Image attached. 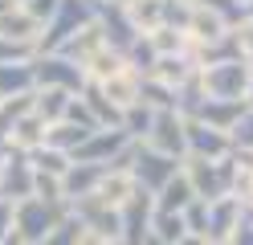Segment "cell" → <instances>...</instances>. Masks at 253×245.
Instances as JSON below:
<instances>
[{"label": "cell", "instance_id": "cell-4", "mask_svg": "<svg viewBox=\"0 0 253 245\" xmlns=\"http://www.w3.org/2000/svg\"><path fill=\"white\" fill-rule=\"evenodd\" d=\"M184 168V159H171V155H160V151H151V147L143 143H135V159H131V180H135V188H143L147 196H155L168 180H176Z\"/></svg>", "mask_w": 253, "mask_h": 245}, {"label": "cell", "instance_id": "cell-43", "mask_svg": "<svg viewBox=\"0 0 253 245\" xmlns=\"http://www.w3.org/2000/svg\"><path fill=\"white\" fill-rule=\"evenodd\" d=\"M12 233V204L0 200V245H4V237Z\"/></svg>", "mask_w": 253, "mask_h": 245}, {"label": "cell", "instance_id": "cell-15", "mask_svg": "<svg viewBox=\"0 0 253 245\" xmlns=\"http://www.w3.org/2000/svg\"><path fill=\"white\" fill-rule=\"evenodd\" d=\"M102 94H106V102L115 106L119 114L123 110H131V106H139V90H143V78H139L131 65H123V70L115 74V78H106V82H94Z\"/></svg>", "mask_w": 253, "mask_h": 245}, {"label": "cell", "instance_id": "cell-22", "mask_svg": "<svg viewBox=\"0 0 253 245\" xmlns=\"http://www.w3.org/2000/svg\"><path fill=\"white\" fill-rule=\"evenodd\" d=\"M196 74H200V65H196L192 57H160V61H155V70H151L147 78L164 82V86H171V90H184Z\"/></svg>", "mask_w": 253, "mask_h": 245}, {"label": "cell", "instance_id": "cell-7", "mask_svg": "<svg viewBox=\"0 0 253 245\" xmlns=\"http://www.w3.org/2000/svg\"><path fill=\"white\" fill-rule=\"evenodd\" d=\"M126 147H131V139H126L123 127H98L70 159H74V163H102V168H110V163H115Z\"/></svg>", "mask_w": 253, "mask_h": 245}, {"label": "cell", "instance_id": "cell-39", "mask_svg": "<svg viewBox=\"0 0 253 245\" xmlns=\"http://www.w3.org/2000/svg\"><path fill=\"white\" fill-rule=\"evenodd\" d=\"M61 123H74V127H82V131H98V123H94V114L86 110V102H82V98H70V106H66V119H61Z\"/></svg>", "mask_w": 253, "mask_h": 245}, {"label": "cell", "instance_id": "cell-3", "mask_svg": "<svg viewBox=\"0 0 253 245\" xmlns=\"http://www.w3.org/2000/svg\"><path fill=\"white\" fill-rule=\"evenodd\" d=\"M249 74L253 65L245 61H220V65H204L196 74L204 98H220V102H245V90H249Z\"/></svg>", "mask_w": 253, "mask_h": 245}, {"label": "cell", "instance_id": "cell-6", "mask_svg": "<svg viewBox=\"0 0 253 245\" xmlns=\"http://www.w3.org/2000/svg\"><path fill=\"white\" fill-rule=\"evenodd\" d=\"M33 196V168H29V155L4 147L0 151V200L4 204H21Z\"/></svg>", "mask_w": 253, "mask_h": 245}, {"label": "cell", "instance_id": "cell-41", "mask_svg": "<svg viewBox=\"0 0 253 245\" xmlns=\"http://www.w3.org/2000/svg\"><path fill=\"white\" fill-rule=\"evenodd\" d=\"M237 33V45H241V57H245V65H253V16L241 25V29H233Z\"/></svg>", "mask_w": 253, "mask_h": 245}, {"label": "cell", "instance_id": "cell-51", "mask_svg": "<svg viewBox=\"0 0 253 245\" xmlns=\"http://www.w3.org/2000/svg\"><path fill=\"white\" fill-rule=\"evenodd\" d=\"M241 4H245V8H253V0H241Z\"/></svg>", "mask_w": 253, "mask_h": 245}, {"label": "cell", "instance_id": "cell-30", "mask_svg": "<svg viewBox=\"0 0 253 245\" xmlns=\"http://www.w3.org/2000/svg\"><path fill=\"white\" fill-rule=\"evenodd\" d=\"M123 65H126V61H123V53H115L110 45H102L98 53H94V57L82 65V74H86V82H106V78H115Z\"/></svg>", "mask_w": 253, "mask_h": 245}, {"label": "cell", "instance_id": "cell-37", "mask_svg": "<svg viewBox=\"0 0 253 245\" xmlns=\"http://www.w3.org/2000/svg\"><path fill=\"white\" fill-rule=\"evenodd\" d=\"M82 229H86V225H82V221H78L74 212H70V217L61 221V225L53 229V233H49V241H45V245H78V237H82Z\"/></svg>", "mask_w": 253, "mask_h": 245}, {"label": "cell", "instance_id": "cell-33", "mask_svg": "<svg viewBox=\"0 0 253 245\" xmlns=\"http://www.w3.org/2000/svg\"><path fill=\"white\" fill-rule=\"evenodd\" d=\"M184 233H188V229H184V212H155V217H151V237L155 241L176 245Z\"/></svg>", "mask_w": 253, "mask_h": 245}, {"label": "cell", "instance_id": "cell-26", "mask_svg": "<svg viewBox=\"0 0 253 245\" xmlns=\"http://www.w3.org/2000/svg\"><path fill=\"white\" fill-rule=\"evenodd\" d=\"M70 98L74 94H66V90H33V114H37L45 127H57L61 119H66Z\"/></svg>", "mask_w": 253, "mask_h": 245}, {"label": "cell", "instance_id": "cell-35", "mask_svg": "<svg viewBox=\"0 0 253 245\" xmlns=\"http://www.w3.org/2000/svg\"><path fill=\"white\" fill-rule=\"evenodd\" d=\"M33 57H37V45H21V41L0 37V65H21V61H33Z\"/></svg>", "mask_w": 253, "mask_h": 245}, {"label": "cell", "instance_id": "cell-45", "mask_svg": "<svg viewBox=\"0 0 253 245\" xmlns=\"http://www.w3.org/2000/svg\"><path fill=\"white\" fill-rule=\"evenodd\" d=\"M12 8H21V0H0V21H4Z\"/></svg>", "mask_w": 253, "mask_h": 245}, {"label": "cell", "instance_id": "cell-52", "mask_svg": "<svg viewBox=\"0 0 253 245\" xmlns=\"http://www.w3.org/2000/svg\"><path fill=\"white\" fill-rule=\"evenodd\" d=\"M94 4H98V0H94Z\"/></svg>", "mask_w": 253, "mask_h": 245}, {"label": "cell", "instance_id": "cell-44", "mask_svg": "<svg viewBox=\"0 0 253 245\" xmlns=\"http://www.w3.org/2000/svg\"><path fill=\"white\" fill-rule=\"evenodd\" d=\"M78 245H123V241H110V237H102V233H94V229H82Z\"/></svg>", "mask_w": 253, "mask_h": 245}, {"label": "cell", "instance_id": "cell-19", "mask_svg": "<svg viewBox=\"0 0 253 245\" xmlns=\"http://www.w3.org/2000/svg\"><path fill=\"white\" fill-rule=\"evenodd\" d=\"M45 131H49V127H45L33 110H29V114H21V119L12 123V131H8V143H4V147H12V151L29 155V151H37V147L45 143Z\"/></svg>", "mask_w": 253, "mask_h": 245}, {"label": "cell", "instance_id": "cell-20", "mask_svg": "<svg viewBox=\"0 0 253 245\" xmlns=\"http://www.w3.org/2000/svg\"><path fill=\"white\" fill-rule=\"evenodd\" d=\"M102 45H106V41H102V29H98V21H94V25H86L82 33H74V37L57 49V57H66V61H74V65H86Z\"/></svg>", "mask_w": 253, "mask_h": 245}, {"label": "cell", "instance_id": "cell-18", "mask_svg": "<svg viewBox=\"0 0 253 245\" xmlns=\"http://www.w3.org/2000/svg\"><path fill=\"white\" fill-rule=\"evenodd\" d=\"M225 33H233V29H225V21L220 16H212L209 8H192V21H188V29H184V37L192 41V49H204V45H212V41H220Z\"/></svg>", "mask_w": 253, "mask_h": 245}, {"label": "cell", "instance_id": "cell-2", "mask_svg": "<svg viewBox=\"0 0 253 245\" xmlns=\"http://www.w3.org/2000/svg\"><path fill=\"white\" fill-rule=\"evenodd\" d=\"M86 25H94V0H61L53 21L45 25L41 41H37V53H57L74 33H82Z\"/></svg>", "mask_w": 253, "mask_h": 245}, {"label": "cell", "instance_id": "cell-27", "mask_svg": "<svg viewBox=\"0 0 253 245\" xmlns=\"http://www.w3.org/2000/svg\"><path fill=\"white\" fill-rule=\"evenodd\" d=\"M78 98L86 102V110L94 114V123H98V127H123V114H119L115 106L106 102V94H102L98 86H94V82H86V86H82V94H78Z\"/></svg>", "mask_w": 253, "mask_h": 245}, {"label": "cell", "instance_id": "cell-28", "mask_svg": "<svg viewBox=\"0 0 253 245\" xmlns=\"http://www.w3.org/2000/svg\"><path fill=\"white\" fill-rule=\"evenodd\" d=\"M90 135H94V131H82V127H74V123H57V127L45 131V147H53V151H61V155H74Z\"/></svg>", "mask_w": 253, "mask_h": 245}, {"label": "cell", "instance_id": "cell-36", "mask_svg": "<svg viewBox=\"0 0 253 245\" xmlns=\"http://www.w3.org/2000/svg\"><path fill=\"white\" fill-rule=\"evenodd\" d=\"M229 143H233V147H241V151H253V106H245V114L233 123Z\"/></svg>", "mask_w": 253, "mask_h": 245}, {"label": "cell", "instance_id": "cell-24", "mask_svg": "<svg viewBox=\"0 0 253 245\" xmlns=\"http://www.w3.org/2000/svg\"><path fill=\"white\" fill-rule=\"evenodd\" d=\"M94 196H98L106 208L119 212V208L135 196V180H131V172H110V168H106V176H102V184H98V192H94Z\"/></svg>", "mask_w": 253, "mask_h": 245}, {"label": "cell", "instance_id": "cell-46", "mask_svg": "<svg viewBox=\"0 0 253 245\" xmlns=\"http://www.w3.org/2000/svg\"><path fill=\"white\" fill-rule=\"evenodd\" d=\"M241 217H245V221L253 225V200H249V204H241Z\"/></svg>", "mask_w": 253, "mask_h": 245}, {"label": "cell", "instance_id": "cell-5", "mask_svg": "<svg viewBox=\"0 0 253 245\" xmlns=\"http://www.w3.org/2000/svg\"><path fill=\"white\" fill-rule=\"evenodd\" d=\"M33 78H37V90H66V94H82L86 86V74L82 65H74L57 53H37L33 57Z\"/></svg>", "mask_w": 253, "mask_h": 245}, {"label": "cell", "instance_id": "cell-42", "mask_svg": "<svg viewBox=\"0 0 253 245\" xmlns=\"http://www.w3.org/2000/svg\"><path fill=\"white\" fill-rule=\"evenodd\" d=\"M225 245H253V225H249V221L241 217V225L233 229V237H229Z\"/></svg>", "mask_w": 253, "mask_h": 245}, {"label": "cell", "instance_id": "cell-21", "mask_svg": "<svg viewBox=\"0 0 253 245\" xmlns=\"http://www.w3.org/2000/svg\"><path fill=\"white\" fill-rule=\"evenodd\" d=\"M37 90V78H33V61H21V65H0V102L8 98H25Z\"/></svg>", "mask_w": 253, "mask_h": 245}, {"label": "cell", "instance_id": "cell-31", "mask_svg": "<svg viewBox=\"0 0 253 245\" xmlns=\"http://www.w3.org/2000/svg\"><path fill=\"white\" fill-rule=\"evenodd\" d=\"M151 123H155V110L143 106V102L131 106V110H123V131H126V139H131V143H147Z\"/></svg>", "mask_w": 253, "mask_h": 245}, {"label": "cell", "instance_id": "cell-29", "mask_svg": "<svg viewBox=\"0 0 253 245\" xmlns=\"http://www.w3.org/2000/svg\"><path fill=\"white\" fill-rule=\"evenodd\" d=\"M70 155H61V151H53V147H37V151H29V168H33L37 176H53V180H61V176H66L70 172Z\"/></svg>", "mask_w": 253, "mask_h": 245}, {"label": "cell", "instance_id": "cell-10", "mask_svg": "<svg viewBox=\"0 0 253 245\" xmlns=\"http://www.w3.org/2000/svg\"><path fill=\"white\" fill-rule=\"evenodd\" d=\"M184 176L188 184H192V196L204 204L220 200V196H229V180H225V168H220V159H184Z\"/></svg>", "mask_w": 253, "mask_h": 245}, {"label": "cell", "instance_id": "cell-50", "mask_svg": "<svg viewBox=\"0 0 253 245\" xmlns=\"http://www.w3.org/2000/svg\"><path fill=\"white\" fill-rule=\"evenodd\" d=\"M143 245H164V241H155V237H147V241H143Z\"/></svg>", "mask_w": 253, "mask_h": 245}, {"label": "cell", "instance_id": "cell-47", "mask_svg": "<svg viewBox=\"0 0 253 245\" xmlns=\"http://www.w3.org/2000/svg\"><path fill=\"white\" fill-rule=\"evenodd\" d=\"M245 106H253V74H249V90H245Z\"/></svg>", "mask_w": 253, "mask_h": 245}, {"label": "cell", "instance_id": "cell-11", "mask_svg": "<svg viewBox=\"0 0 253 245\" xmlns=\"http://www.w3.org/2000/svg\"><path fill=\"white\" fill-rule=\"evenodd\" d=\"M151 217H155V200L135 188V196L119 208V225H123V245H143L151 237Z\"/></svg>", "mask_w": 253, "mask_h": 245}, {"label": "cell", "instance_id": "cell-1", "mask_svg": "<svg viewBox=\"0 0 253 245\" xmlns=\"http://www.w3.org/2000/svg\"><path fill=\"white\" fill-rule=\"evenodd\" d=\"M70 217V204H45L37 196L12 204V233H17L25 245H45L49 233Z\"/></svg>", "mask_w": 253, "mask_h": 245}, {"label": "cell", "instance_id": "cell-16", "mask_svg": "<svg viewBox=\"0 0 253 245\" xmlns=\"http://www.w3.org/2000/svg\"><path fill=\"white\" fill-rule=\"evenodd\" d=\"M102 176H106L102 163H70V172L61 176V196H66V204L94 196L98 184H102Z\"/></svg>", "mask_w": 253, "mask_h": 245}, {"label": "cell", "instance_id": "cell-49", "mask_svg": "<svg viewBox=\"0 0 253 245\" xmlns=\"http://www.w3.org/2000/svg\"><path fill=\"white\" fill-rule=\"evenodd\" d=\"M249 200H253V176H249V192H245V204H249Z\"/></svg>", "mask_w": 253, "mask_h": 245}, {"label": "cell", "instance_id": "cell-32", "mask_svg": "<svg viewBox=\"0 0 253 245\" xmlns=\"http://www.w3.org/2000/svg\"><path fill=\"white\" fill-rule=\"evenodd\" d=\"M200 8H209L212 16H220L225 21V29H241L249 21V8L241 4V0H196Z\"/></svg>", "mask_w": 253, "mask_h": 245}, {"label": "cell", "instance_id": "cell-38", "mask_svg": "<svg viewBox=\"0 0 253 245\" xmlns=\"http://www.w3.org/2000/svg\"><path fill=\"white\" fill-rule=\"evenodd\" d=\"M184 229L192 237H204V229H209V204H204V200H192L184 208Z\"/></svg>", "mask_w": 253, "mask_h": 245}, {"label": "cell", "instance_id": "cell-14", "mask_svg": "<svg viewBox=\"0 0 253 245\" xmlns=\"http://www.w3.org/2000/svg\"><path fill=\"white\" fill-rule=\"evenodd\" d=\"M237 225H241V200H237V196H220V200L209 204V229H204V241H209V245H225Z\"/></svg>", "mask_w": 253, "mask_h": 245}, {"label": "cell", "instance_id": "cell-25", "mask_svg": "<svg viewBox=\"0 0 253 245\" xmlns=\"http://www.w3.org/2000/svg\"><path fill=\"white\" fill-rule=\"evenodd\" d=\"M41 33H45V29H41V25H37L25 8H12L4 21H0V37L21 41V45H37V41H41Z\"/></svg>", "mask_w": 253, "mask_h": 245}, {"label": "cell", "instance_id": "cell-48", "mask_svg": "<svg viewBox=\"0 0 253 245\" xmlns=\"http://www.w3.org/2000/svg\"><path fill=\"white\" fill-rule=\"evenodd\" d=\"M4 245H25V241H21L17 233H8V237H4Z\"/></svg>", "mask_w": 253, "mask_h": 245}, {"label": "cell", "instance_id": "cell-9", "mask_svg": "<svg viewBox=\"0 0 253 245\" xmlns=\"http://www.w3.org/2000/svg\"><path fill=\"white\" fill-rule=\"evenodd\" d=\"M94 21H98V29H102V41L115 49V53H123V57H126V49L143 37V33H135L131 21L123 16L119 0H98V4H94Z\"/></svg>", "mask_w": 253, "mask_h": 245}, {"label": "cell", "instance_id": "cell-8", "mask_svg": "<svg viewBox=\"0 0 253 245\" xmlns=\"http://www.w3.org/2000/svg\"><path fill=\"white\" fill-rule=\"evenodd\" d=\"M151 151L171 155V159H188V143H184V114L180 110H155V123H151V135L147 143Z\"/></svg>", "mask_w": 253, "mask_h": 245}, {"label": "cell", "instance_id": "cell-17", "mask_svg": "<svg viewBox=\"0 0 253 245\" xmlns=\"http://www.w3.org/2000/svg\"><path fill=\"white\" fill-rule=\"evenodd\" d=\"M164 4L168 0H119L123 16L131 21L135 33H143V37H151L155 29H164Z\"/></svg>", "mask_w": 253, "mask_h": 245}, {"label": "cell", "instance_id": "cell-23", "mask_svg": "<svg viewBox=\"0 0 253 245\" xmlns=\"http://www.w3.org/2000/svg\"><path fill=\"white\" fill-rule=\"evenodd\" d=\"M151 200H155V212H184L188 204H192L196 196H192V184H188L184 168H180V176H176V180H168V184L155 192Z\"/></svg>", "mask_w": 253, "mask_h": 245}, {"label": "cell", "instance_id": "cell-40", "mask_svg": "<svg viewBox=\"0 0 253 245\" xmlns=\"http://www.w3.org/2000/svg\"><path fill=\"white\" fill-rule=\"evenodd\" d=\"M57 4H61V0H21V8L29 12V16H33V21L45 29V25H49L53 21V12H57Z\"/></svg>", "mask_w": 253, "mask_h": 245}, {"label": "cell", "instance_id": "cell-12", "mask_svg": "<svg viewBox=\"0 0 253 245\" xmlns=\"http://www.w3.org/2000/svg\"><path fill=\"white\" fill-rule=\"evenodd\" d=\"M184 143H188V159H212L216 163L233 151L225 131H212V127L192 123V119H184Z\"/></svg>", "mask_w": 253, "mask_h": 245}, {"label": "cell", "instance_id": "cell-34", "mask_svg": "<svg viewBox=\"0 0 253 245\" xmlns=\"http://www.w3.org/2000/svg\"><path fill=\"white\" fill-rule=\"evenodd\" d=\"M131 70L139 74V78H147L151 70H155V61H160V53H155V45H151V37H139L131 49H126V57H123Z\"/></svg>", "mask_w": 253, "mask_h": 245}, {"label": "cell", "instance_id": "cell-13", "mask_svg": "<svg viewBox=\"0 0 253 245\" xmlns=\"http://www.w3.org/2000/svg\"><path fill=\"white\" fill-rule=\"evenodd\" d=\"M245 114V102H220V98H200V102L184 114V119H192V123H204V127H212V131H233V123Z\"/></svg>", "mask_w": 253, "mask_h": 245}]
</instances>
